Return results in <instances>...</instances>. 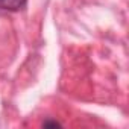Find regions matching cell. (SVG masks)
Returning <instances> with one entry per match:
<instances>
[{
    "label": "cell",
    "mask_w": 129,
    "mask_h": 129,
    "mask_svg": "<svg viewBox=\"0 0 129 129\" xmlns=\"http://www.w3.org/2000/svg\"><path fill=\"white\" fill-rule=\"evenodd\" d=\"M27 5V0H0V11L18 12L23 11Z\"/></svg>",
    "instance_id": "obj_1"
},
{
    "label": "cell",
    "mask_w": 129,
    "mask_h": 129,
    "mask_svg": "<svg viewBox=\"0 0 129 129\" xmlns=\"http://www.w3.org/2000/svg\"><path fill=\"white\" fill-rule=\"evenodd\" d=\"M43 127H61L62 124L58 121V120H52V118H47V120H44L43 121V124H41Z\"/></svg>",
    "instance_id": "obj_2"
}]
</instances>
